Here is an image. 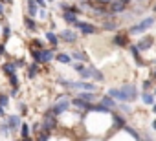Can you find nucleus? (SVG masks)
<instances>
[{"mask_svg": "<svg viewBox=\"0 0 156 141\" xmlns=\"http://www.w3.org/2000/svg\"><path fill=\"white\" fill-rule=\"evenodd\" d=\"M2 115H4V108H2V106H0V117H2Z\"/></svg>", "mask_w": 156, "mask_h": 141, "instance_id": "a18cd8bd", "label": "nucleus"}, {"mask_svg": "<svg viewBox=\"0 0 156 141\" xmlns=\"http://www.w3.org/2000/svg\"><path fill=\"white\" fill-rule=\"evenodd\" d=\"M37 74H39V66H37V64H31V66L28 68V77H30V79H33Z\"/></svg>", "mask_w": 156, "mask_h": 141, "instance_id": "412c9836", "label": "nucleus"}, {"mask_svg": "<svg viewBox=\"0 0 156 141\" xmlns=\"http://www.w3.org/2000/svg\"><path fill=\"white\" fill-rule=\"evenodd\" d=\"M46 40L51 44V48H57V46H59V37H57L53 31H46Z\"/></svg>", "mask_w": 156, "mask_h": 141, "instance_id": "9b49d317", "label": "nucleus"}, {"mask_svg": "<svg viewBox=\"0 0 156 141\" xmlns=\"http://www.w3.org/2000/svg\"><path fill=\"white\" fill-rule=\"evenodd\" d=\"M75 26H77V29H81V33H85V35H92V33H96V26L90 24V22H83V20H79Z\"/></svg>", "mask_w": 156, "mask_h": 141, "instance_id": "39448f33", "label": "nucleus"}, {"mask_svg": "<svg viewBox=\"0 0 156 141\" xmlns=\"http://www.w3.org/2000/svg\"><path fill=\"white\" fill-rule=\"evenodd\" d=\"M6 2H13V0H6Z\"/></svg>", "mask_w": 156, "mask_h": 141, "instance_id": "603ef678", "label": "nucleus"}, {"mask_svg": "<svg viewBox=\"0 0 156 141\" xmlns=\"http://www.w3.org/2000/svg\"><path fill=\"white\" fill-rule=\"evenodd\" d=\"M72 105H73L75 108H81V110H90V108H92L90 103H87V101H83V99H79V97H75V99L72 101Z\"/></svg>", "mask_w": 156, "mask_h": 141, "instance_id": "6e6552de", "label": "nucleus"}, {"mask_svg": "<svg viewBox=\"0 0 156 141\" xmlns=\"http://www.w3.org/2000/svg\"><path fill=\"white\" fill-rule=\"evenodd\" d=\"M31 128H33V132H39V130H41V125H39V123H35Z\"/></svg>", "mask_w": 156, "mask_h": 141, "instance_id": "a19ab883", "label": "nucleus"}, {"mask_svg": "<svg viewBox=\"0 0 156 141\" xmlns=\"http://www.w3.org/2000/svg\"><path fill=\"white\" fill-rule=\"evenodd\" d=\"M50 2H53V0H50Z\"/></svg>", "mask_w": 156, "mask_h": 141, "instance_id": "6e6d98bb", "label": "nucleus"}, {"mask_svg": "<svg viewBox=\"0 0 156 141\" xmlns=\"http://www.w3.org/2000/svg\"><path fill=\"white\" fill-rule=\"evenodd\" d=\"M72 55H73V59H77V60H88V59H87V55H85V53H81V51H73Z\"/></svg>", "mask_w": 156, "mask_h": 141, "instance_id": "7c9ffc66", "label": "nucleus"}, {"mask_svg": "<svg viewBox=\"0 0 156 141\" xmlns=\"http://www.w3.org/2000/svg\"><path fill=\"white\" fill-rule=\"evenodd\" d=\"M114 0H98V4H103V6H107V4H112Z\"/></svg>", "mask_w": 156, "mask_h": 141, "instance_id": "58836bf2", "label": "nucleus"}, {"mask_svg": "<svg viewBox=\"0 0 156 141\" xmlns=\"http://www.w3.org/2000/svg\"><path fill=\"white\" fill-rule=\"evenodd\" d=\"M154 79H156V72H154Z\"/></svg>", "mask_w": 156, "mask_h": 141, "instance_id": "5fc2aeb1", "label": "nucleus"}, {"mask_svg": "<svg viewBox=\"0 0 156 141\" xmlns=\"http://www.w3.org/2000/svg\"><path fill=\"white\" fill-rule=\"evenodd\" d=\"M151 42H152V39H149V37H147V39L138 40V44H136V46H138V50H140V51H145V50H149V48H151Z\"/></svg>", "mask_w": 156, "mask_h": 141, "instance_id": "ddd939ff", "label": "nucleus"}, {"mask_svg": "<svg viewBox=\"0 0 156 141\" xmlns=\"http://www.w3.org/2000/svg\"><path fill=\"white\" fill-rule=\"evenodd\" d=\"M112 44H116V46H127V37H125L123 33H118V35L112 39Z\"/></svg>", "mask_w": 156, "mask_h": 141, "instance_id": "2eb2a0df", "label": "nucleus"}, {"mask_svg": "<svg viewBox=\"0 0 156 141\" xmlns=\"http://www.w3.org/2000/svg\"><path fill=\"white\" fill-rule=\"evenodd\" d=\"M55 59H57L59 62H62V64H70V62H72V57H70L68 53H59Z\"/></svg>", "mask_w": 156, "mask_h": 141, "instance_id": "6ab92c4d", "label": "nucleus"}, {"mask_svg": "<svg viewBox=\"0 0 156 141\" xmlns=\"http://www.w3.org/2000/svg\"><path fill=\"white\" fill-rule=\"evenodd\" d=\"M125 6L127 4L119 2V0H114V2L110 4V13H121V11H125Z\"/></svg>", "mask_w": 156, "mask_h": 141, "instance_id": "9d476101", "label": "nucleus"}, {"mask_svg": "<svg viewBox=\"0 0 156 141\" xmlns=\"http://www.w3.org/2000/svg\"><path fill=\"white\" fill-rule=\"evenodd\" d=\"M73 68H75V70H77V72H79V74H81V72H85V70H87V68H85V66H83L81 62H79V64H75Z\"/></svg>", "mask_w": 156, "mask_h": 141, "instance_id": "e433bc0d", "label": "nucleus"}, {"mask_svg": "<svg viewBox=\"0 0 156 141\" xmlns=\"http://www.w3.org/2000/svg\"><path fill=\"white\" fill-rule=\"evenodd\" d=\"M152 112H154V114H156V105H154V106H152Z\"/></svg>", "mask_w": 156, "mask_h": 141, "instance_id": "8fccbe9b", "label": "nucleus"}, {"mask_svg": "<svg viewBox=\"0 0 156 141\" xmlns=\"http://www.w3.org/2000/svg\"><path fill=\"white\" fill-rule=\"evenodd\" d=\"M141 2H143V0H141Z\"/></svg>", "mask_w": 156, "mask_h": 141, "instance_id": "13d9d810", "label": "nucleus"}, {"mask_svg": "<svg viewBox=\"0 0 156 141\" xmlns=\"http://www.w3.org/2000/svg\"><path fill=\"white\" fill-rule=\"evenodd\" d=\"M141 99H143L145 105H154V103H152V101H154V95H151V94H147V92L141 95Z\"/></svg>", "mask_w": 156, "mask_h": 141, "instance_id": "bb28decb", "label": "nucleus"}, {"mask_svg": "<svg viewBox=\"0 0 156 141\" xmlns=\"http://www.w3.org/2000/svg\"><path fill=\"white\" fill-rule=\"evenodd\" d=\"M83 2H90V0H83Z\"/></svg>", "mask_w": 156, "mask_h": 141, "instance_id": "864d4df0", "label": "nucleus"}, {"mask_svg": "<svg viewBox=\"0 0 156 141\" xmlns=\"http://www.w3.org/2000/svg\"><path fill=\"white\" fill-rule=\"evenodd\" d=\"M70 105H72V103H70L66 97H61V99L51 106V110H50V112H51L53 115H61L62 112H66V110H68V106H70Z\"/></svg>", "mask_w": 156, "mask_h": 141, "instance_id": "20e7f679", "label": "nucleus"}, {"mask_svg": "<svg viewBox=\"0 0 156 141\" xmlns=\"http://www.w3.org/2000/svg\"><path fill=\"white\" fill-rule=\"evenodd\" d=\"M112 117H114V126H116V128H125V126H127V125H125V117H123V115L114 114Z\"/></svg>", "mask_w": 156, "mask_h": 141, "instance_id": "f3484780", "label": "nucleus"}, {"mask_svg": "<svg viewBox=\"0 0 156 141\" xmlns=\"http://www.w3.org/2000/svg\"><path fill=\"white\" fill-rule=\"evenodd\" d=\"M20 137H22V139L30 137V126H28L26 123H22V126H20Z\"/></svg>", "mask_w": 156, "mask_h": 141, "instance_id": "5701e85b", "label": "nucleus"}, {"mask_svg": "<svg viewBox=\"0 0 156 141\" xmlns=\"http://www.w3.org/2000/svg\"><path fill=\"white\" fill-rule=\"evenodd\" d=\"M50 136H51V134H46V132H39V137H37V141H48V139H50Z\"/></svg>", "mask_w": 156, "mask_h": 141, "instance_id": "473e14b6", "label": "nucleus"}, {"mask_svg": "<svg viewBox=\"0 0 156 141\" xmlns=\"http://www.w3.org/2000/svg\"><path fill=\"white\" fill-rule=\"evenodd\" d=\"M57 126V117L51 114V112H48L46 115H44V119H42V132H46V134H51V130Z\"/></svg>", "mask_w": 156, "mask_h": 141, "instance_id": "7ed1b4c3", "label": "nucleus"}, {"mask_svg": "<svg viewBox=\"0 0 156 141\" xmlns=\"http://www.w3.org/2000/svg\"><path fill=\"white\" fill-rule=\"evenodd\" d=\"M79 99H83V101H87V103H88V101H96V94H90V92L85 94V92H81Z\"/></svg>", "mask_w": 156, "mask_h": 141, "instance_id": "4be33fe9", "label": "nucleus"}, {"mask_svg": "<svg viewBox=\"0 0 156 141\" xmlns=\"http://www.w3.org/2000/svg\"><path fill=\"white\" fill-rule=\"evenodd\" d=\"M90 70H92V77H94L96 81H99V83H101V81L105 79V77H103V74L99 72V70H96V68H90Z\"/></svg>", "mask_w": 156, "mask_h": 141, "instance_id": "393cba45", "label": "nucleus"}, {"mask_svg": "<svg viewBox=\"0 0 156 141\" xmlns=\"http://www.w3.org/2000/svg\"><path fill=\"white\" fill-rule=\"evenodd\" d=\"M154 13H156V4H154Z\"/></svg>", "mask_w": 156, "mask_h": 141, "instance_id": "3c124183", "label": "nucleus"}, {"mask_svg": "<svg viewBox=\"0 0 156 141\" xmlns=\"http://www.w3.org/2000/svg\"><path fill=\"white\" fill-rule=\"evenodd\" d=\"M107 95H108V97H112V99H119V101L130 103V101H134V99H136L138 92H136V86L127 84V86H123V88H110V90L107 92Z\"/></svg>", "mask_w": 156, "mask_h": 141, "instance_id": "f257e3e1", "label": "nucleus"}, {"mask_svg": "<svg viewBox=\"0 0 156 141\" xmlns=\"http://www.w3.org/2000/svg\"><path fill=\"white\" fill-rule=\"evenodd\" d=\"M119 2H123V4H129V2H130V0H119Z\"/></svg>", "mask_w": 156, "mask_h": 141, "instance_id": "49530a36", "label": "nucleus"}, {"mask_svg": "<svg viewBox=\"0 0 156 141\" xmlns=\"http://www.w3.org/2000/svg\"><path fill=\"white\" fill-rule=\"evenodd\" d=\"M6 123L9 125V128H11V130H17V128L20 130V126H22V123H20V117H19V115H9V117L6 119Z\"/></svg>", "mask_w": 156, "mask_h": 141, "instance_id": "423d86ee", "label": "nucleus"}, {"mask_svg": "<svg viewBox=\"0 0 156 141\" xmlns=\"http://www.w3.org/2000/svg\"><path fill=\"white\" fill-rule=\"evenodd\" d=\"M152 128H154V130H156V121H152Z\"/></svg>", "mask_w": 156, "mask_h": 141, "instance_id": "09e8293b", "label": "nucleus"}, {"mask_svg": "<svg viewBox=\"0 0 156 141\" xmlns=\"http://www.w3.org/2000/svg\"><path fill=\"white\" fill-rule=\"evenodd\" d=\"M61 39L66 40V42H70V44H73V42L77 40V35H75L72 29H64V31H61Z\"/></svg>", "mask_w": 156, "mask_h": 141, "instance_id": "0eeeda50", "label": "nucleus"}, {"mask_svg": "<svg viewBox=\"0 0 156 141\" xmlns=\"http://www.w3.org/2000/svg\"><path fill=\"white\" fill-rule=\"evenodd\" d=\"M22 141H33V139H31V137H26V139H22Z\"/></svg>", "mask_w": 156, "mask_h": 141, "instance_id": "de8ad7c7", "label": "nucleus"}, {"mask_svg": "<svg viewBox=\"0 0 156 141\" xmlns=\"http://www.w3.org/2000/svg\"><path fill=\"white\" fill-rule=\"evenodd\" d=\"M0 15H4V6H2V2H0Z\"/></svg>", "mask_w": 156, "mask_h": 141, "instance_id": "c03bdc74", "label": "nucleus"}, {"mask_svg": "<svg viewBox=\"0 0 156 141\" xmlns=\"http://www.w3.org/2000/svg\"><path fill=\"white\" fill-rule=\"evenodd\" d=\"M103 28H105V29H107V31H114V29H116V28H118V24H116V22H114V20H110V22H108V20H107V22H105V24H103Z\"/></svg>", "mask_w": 156, "mask_h": 141, "instance_id": "a878e982", "label": "nucleus"}, {"mask_svg": "<svg viewBox=\"0 0 156 141\" xmlns=\"http://www.w3.org/2000/svg\"><path fill=\"white\" fill-rule=\"evenodd\" d=\"M123 130H125V132H129V134H130V136H132L134 139H140V134H138V132H136L134 128H130V126H125Z\"/></svg>", "mask_w": 156, "mask_h": 141, "instance_id": "c756f323", "label": "nucleus"}, {"mask_svg": "<svg viewBox=\"0 0 156 141\" xmlns=\"http://www.w3.org/2000/svg\"><path fill=\"white\" fill-rule=\"evenodd\" d=\"M2 35H4L6 39H9V37H11V26H9V24H6V26L2 28Z\"/></svg>", "mask_w": 156, "mask_h": 141, "instance_id": "c85d7f7f", "label": "nucleus"}, {"mask_svg": "<svg viewBox=\"0 0 156 141\" xmlns=\"http://www.w3.org/2000/svg\"><path fill=\"white\" fill-rule=\"evenodd\" d=\"M41 57H42V62H50V60L55 59V55H53L51 50H41Z\"/></svg>", "mask_w": 156, "mask_h": 141, "instance_id": "dca6fc26", "label": "nucleus"}, {"mask_svg": "<svg viewBox=\"0 0 156 141\" xmlns=\"http://www.w3.org/2000/svg\"><path fill=\"white\" fill-rule=\"evenodd\" d=\"M88 77H92V70H90V68H87L85 72H81V79H83V81L88 79Z\"/></svg>", "mask_w": 156, "mask_h": 141, "instance_id": "72a5a7b5", "label": "nucleus"}, {"mask_svg": "<svg viewBox=\"0 0 156 141\" xmlns=\"http://www.w3.org/2000/svg\"><path fill=\"white\" fill-rule=\"evenodd\" d=\"M35 2H37V6H39V8H42V9L46 8V0H35Z\"/></svg>", "mask_w": 156, "mask_h": 141, "instance_id": "4c0bfd02", "label": "nucleus"}, {"mask_svg": "<svg viewBox=\"0 0 156 141\" xmlns=\"http://www.w3.org/2000/svg\"><path fill=\"white\" fill-rule=\"evenodd\" d=\"M28 6H30V17H37V2L35 0H28Z\"/></svg>", "mask_w": 156, "mask_h": 141, "instance_id": "aec40b11", "label": "nucleus"}, {"mask_svg": "<svg viewBox=\"0 0 156 141\" xmlns=\"http://www.w3.org/2000/svg\"><path fill=\"white\" fill-rule=\"evenodd\" d=\"M31 44H33V46H37L39 50H44V48H42V40H39V39H35V40H33Z\"/></svg>", "mask_w": 156, "mask_h": 141, "instance_id": "c9c22d12", "label": "nucleus"}, {"mask_svg": "<svg viewBox=\"0 0 156 141\" xmlns=\"http://www.w3.org/2000/svg\"><path fill=\"white\" fill-rule=\"evenodd\" d=\"M31 57H33V60H35V64H39V62H42V57H41V50H31Z\"/></svg>", "mask_w": 156, "mask_h": 141, "instance_id": "b1692460", "label": "nucleus"}, {"mask_svg": "<svg viewBox=\"0 0 156 141\" xmlns=\"http://www.w3.org/2000/svg\"><path fill=\"white\" fill-rule=\"evenodd\" d=\"M19 108H20V112H22V114H26V112H28V106H26V105H20Z\"/></svg>", "mask_w": 156, "mask_h": 141, "instance_id": "ea45409f", "label": "nucleus"}, {"mask_svg": "<svg viewBox=\"0 0 156 141\" xmlns=\"http://www.w3.org/2000/svg\"><path fill=\"white\" fill-rule=\"evenodd\" d=\"M143 88L149 90V88H151V81H145V83H143Z\"/></svg>", "mask_w": 156, "mask_h": 141, "instance_id": "79ce46f5", "label": "nucleus"}, {"mask_svg": "<svg viewBox=\"0 0 156 141\" xmlns=\"http://www.w3.org/2000/svg\"><path fill=\"white\" fill-rule=\"evenodd\" d=\"M2 70H4V74H6L8 77H11V75H15V72H17V64H15V62H6V64L2 66Z\"/></svg>", "mask_w": 156, "mask_h": 141, "instance_id": "1a4fd4ad", "label": "nucleus"}, {"mask_svg": "<svg viewBox=\"0 0 156 141\" xmlns=\"http://www.w3.org/2000/svg\"><path fill=\"white\" fill-rule=\"evenodd\" d=\"M62 20L66 22V24H77L79 20H77V17L73 15V13H70V11H64L62 13Z\"/></svg>", "mask_w": 156, "mask_h": 141, "instance_id": "f8f14e48", "label": "nucleus"}, {"mask_svg": "<svg viewBox=\"0 0 156 141\" xmlns=\"http://www.w3.org/2000/svg\"><path fill=\"white\" fill-rule=\"evenodd\" d=\"M154 26V17H149V19H145V20H141L140 24H136V26H132L130 28V35H138V33H143L145 29H149V28H152Z\"/></svg>", "mask_w": 156, "mask_h": 141, "instance_id": "f03ea898", "label": "nucleus"}, {"mask_svg": "<svg viewBox=\"0 0 156 141\" xmlns=\"http://www.w3.org/2000/svg\"><path fill=\"white\" fill-rule=\"evenodd\" d=\"M9 132H11V128H9V125H8V123L0 126V134H2V136H9Z\"/></svg>", "mask_w": 156, "mask_h": 141, "instance_id": "2f4dec72", "label": "nucleus"}, {"mask_svg": "<svg viewBox=\"0 0 156 141\" xmlns=\"http://www.w3.org/2000/svg\"><path fill=\"white\" fill-rule=\"evenodd\" d=\"M4 51H6V46H4V44H0V53H4Z\"/></svg>", "mask_w": 156, "mask_h": 141, "instance_id": "37998d69", "label": "nucleus"}, {"mask_svg": "<svg viewBox=\"0 0 156 141\" xmlns=\"http://www.w3.org/2000/svg\"><path fill=\"white\" fill-rule=\"evenodd\" d=\"M24 24H26V28H28L30 31H35V29H37V24H35V20H33L31 17H24Z\"/></svg>", "mask_w": 156, "mask_h": 141, "instance_id": "a211bd4d", "label": "nucleus"}, {"mask_svg": "<svg viewBox=\"0 0 156 141\" xmlns=\"http://www.w3.org/2000/svg\"><path fill=\"white\" fill-rule=\"evenodd\" d=\"M8 105H9V97H8L6 94H0V106L4 108V106H8Z\"/></svg>", "mask_w": 156, "mask_h": 141, "instance_id": "cd10ccee", "label": "nucleus"}, {"mask_svg": "<svg viewBox=\"0 0 156 141\" xmlns=\"http://www.w3.org/2000/svg\"><path fill=\"white\" fill-rule=\"evenodd\" d=\"M154 94H156V90H154Z\"/></svg>", "mask_w": 156, "mask_h": 141, "instance_id": "4d7b16f0", "label": "nucleus"}, {"mask_svg": "<svg viewBox=\"0 0 156 141\" xmlns=\"http://www.w3.org/2000/svg\"><path fill=\"white\" fill-rule=\"evenodd\" d=\"M101 106H105L107 110H112V108H116V103H114V99H112V97L105 95V97L101 99Z\"/></svg>", "mask_w": 156, "mask_h": 141, "instance_id": "4468645a", "label": "nucleus"}, {"mask_svg": "<svg viewBox=\"0 0 156 141\" xmlns=\"http://www.w3.org/2000/svg\"><path fill=\"white\" fill-rule=\"evenodd\" d=\"M9 83H11V86H13V88H17V90H19V79H17V75H11V77H9Z\"/></svg>", "mask_w": 156, "mask_h": 141, "instance_id": "f704fd0d", "label": "nucleus"}]
</instances>
